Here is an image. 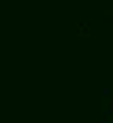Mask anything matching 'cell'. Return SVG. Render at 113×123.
I'll return each instance as SVG.
<instances>
[{"label":"cell","instance_id":"cell-1","mask_svg":"<svg viewBox=\"0 0 113 123\" xmlns=\"http://www.w3.org/2000/svg\"><path fill=\"white\" fill-rule=\"evenodd\" d=\"M108 113H113V98L110 100V110H108Z\"/></svg>","mask_w":113,"mask_h":123},{"label":"cell","instance_id":"cell-2","mask_svg":"<svg viewBox=\"0 0 113 123\" xmlns=\"http://www.w3.org/2000/svg\"><path fill=\"white\" fill-rule=\"evenodd\" d=\"M103 13H105V15H113V10H105Z\"/></svg>","mask_w":113,"mask_h":123}]
</instances>
